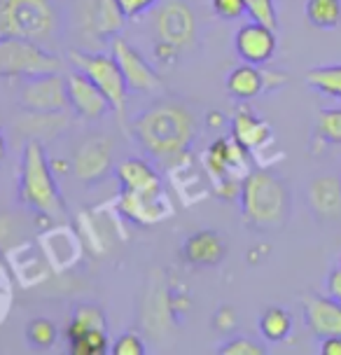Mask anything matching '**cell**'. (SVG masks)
I'll use <instances>...</instances> for the list:
<instances>
[{
	"label": "cell",
	"instance_id": "cell-29",
	"mask_svg": "<svg viewBox=\"0 0 341 355\" xmlns=\"http://www.w3.org/2000/svg\"><path fill=\"white\" fill-rule=\"evenodd\" d=\"M243 3L250 21H260L269 28H279V12H276L274 0H243Z\"/></svg>",
	"mask_w": 341,
	"mask_h": 355
},
{
	"label": "cell",
	"instance_id": "cell-20",
	"mask_svg": "<svg viewBox=\"0 0 341 355\" xmlns=\"http://www.w3.org/2000/svg\"><path fill=\"white\" fill-rule=\"evenodd\" d=\"M227 92L238 101H250L264 92V73L252 63L238 66L227 75Z\"/></svg>",
	"mask_w": 341,
	"mask_h": 355
},
{
	"label": "cell",
	"instance_id": "cell-12",
	"mask_svg": "<svg viewBox=\"0 0 341 355\" xmlns=\"http://www.w3.org/2000/svg\"><path fill=\"white\" fill-rule=\"evenodd\" d=\"M68 87V105L73 107V112L82 119H100L112 110L108 98L103 96V92L87 78L85 73L75 71L66 78Z\"/></svg>",
	"mask_w": 341,
	"mask_h": 355
},
{
	"label": "cell",
	"instance_id": "cell-15",
	"mask_svg": "<svg viewBox=\"0 0 341 355\" xmlns=\"http://www.w3.org/2000/svg\"><path fill=\"white\" fill-rule=\"evenodd\" d=\"M250 152L241 148L234 138H218L216 143H211V148L206 150V168L216 180H225V178H238V171L250 173L252 168H245V159ZM243 180V178H238Z\"/></svg>",
	"mask_w": 341,
	"mask_h": 355
},
{
	"label": "cell",
	"instance_id": "cell-17",
	"mask_svg": "<svg viewBox=\"0 0 341 355\" xmlns=\"http://www.w3.org/2000/svg\"><path fill=\"white\" fill-rule=\"evenodd\" d=\"M227 257V243L218 232L199 230L182 243V259L192 266H218Z\"/></svg>",
	"mask_w": 341,
	"mask_h": 355
},
{
	"label": "cell",
	"instance_id": "cell-10",
	"mask_svg": "<svg viewBox=\"0 0 341 355\" xmlns=\"http://www.w3.org/2000/svg\"><path fill=\"white\" fill-rule=\"evenodd\" d=\"M21 107L28 112H61L68 107V87L61 73H47L28 78L19 94Z\"/></svg>",
	"mask_w": 341,
	"mask_h": 355
},
{
	"label": "cell",
	"instance_id": "cell-4",
	"mask_svg": "<svg viewBox=\"0 0 341 355\" xmlns=\"http://www.w3.org/2000/svg\"><path fill=\"white\" fill-rule=\"evenodd\" d=\"M61 31L63 19L54 0H0V37L52 44Z\"/></svg>",
	"mask_w": 341,
	"mask_h": 355
},
{
	"label": "cell",
	"instance_id": "cell-19",
	"mask_svg": "<svg viewBox=\"0 0 341 355\" xmlns=\"http://www.w3.org/2000/svg\"><path fill=\"white\" fill-rule=\"evenodd\" d=\"M115 175L119 187L126 192H161L164 189L159 173L145 159H124L122 164H117Z\"/></svg>",
	"mask_w": 341,
	"mask_h": 355
},
{
	"label": "cell",
	"instance_id": "cell-8",
	"mask_svg": "<svg viewBox=\"0 0 341 355\" xmlns=\"http://www.w3.org/2000/svg\"><path fill=\"white\" fill-rule=\"evenodd\" d=\"M115 168L112 159V143L105 136H89L85 138L73 155L71 171L85 185H98Z\"/></svg>",
	"mask_w": 341,
	"mask_h": 355
},
{
	"label": "cell",
	"instance_id": "cell-5",
	"mask_svg": "<svg viewBox=\"0 0 341 355\" xmlns=\"http://www.w3.org/2000/svg\"><path fill=\"white\" fill-rule=\"evenodd\" d=\"M61 56L49 52L45 44L24 37H0V80L3 78H37L61 73Z\"/></svg>",
	"mask_w": 341,
	"mask_h": 355
},
{
	"label": "cell",
	"instance_id": "cell-13",
	"mask_svg": "<svg viewBox=\"0 0 341 355\" xmlns=\"http://www.w3.org/2000/svg\"><path fill=\"white\" fill-rule=\"evenodd\" d=\"M119 213L141 227H152L170 218L168 199L161 192H119Z\"/></svg>",
	"mask_w": 341,
	"mask_h": 355
},
{
	"label": "cell",
	"instance_id": "cell-32",
	"mask_svg": "<svg viewBox=\"0 0 341 355\" xmlns=\"http://www.w3.org/2000/svg\"><path fill=\"white\" fill-rule=\"evenodd\" d=\"M213 12L220 19H227V21H234V19H241L245 15V3L243 0H211Z\"/></svg>",
	"mask_w": 341,
	"mask_h": 355
},
{
	"label": "cell",
	"instance_id": "cell-26",
	"mask_svg": "<svg viewBox=\"0 0 341 355\" xmlns=\"http://www.w3.org/2000/svg\"><path fill=\"white\" fill-rule=\"evenodd\" d=\"M68 351L73 355H103L110 351V341L105 329H89L68 339Z\"/></svg>",
	"mask_w": 341,
	"mask_h": 355
},
{
	"label": "cell",
	"instance_id": "cell-7",
	"mask_svg": "<svg viewBox=\"0 0 341 355\" xmlns=\"http://www.w3.org/2000/svg\"><path fill=\"white\" fill-rule=\"evenodd\" d=\"M157 42L173 47L175 52H187L199 40V24L192 5L185 0H164L152 15Z\"/></svg>",
	"mask_w": 341,
	"mask_h": 355
},
{
	"label": "cell",
	"instance_id": "cell-1",
	"mask_svg": "<svg viewBox=\"0 0 341 355\" xmlns=\"http://www.w3.org/2000/svg\"><path fill=\"white\" fill-rule=\"evenodd\" d=\"M131 133L150 159L170 166L192 148L197 138V122L185 105L175 101H157L134 119Z\"/></svg>",
	"mask_w": 341,
	"mask_h": 355
},
{
	"label": "cell",
	"instance_id": "cell-38",
	"mask_svg": "<svg viewBox=\"0 0 341 355\" xmlns=\"http://www.w3.org/2000/svg\"><path fill=\"white\" fill-rule=\"evenodd\" d=\"M5 155H8V143H5V136H3V131H0V164L5 162Z\"/></svg>",
	"mask_w": 341,
	"mask_h": 355
},
{
	"label": "cell",
	"instance_id": "cell-39",
	"mask_svg": "<svg viewBox=\"0 0 341 355\" xmlns=\"http://www.w3.org/2000/svg\"><path fill=\"white\" fill-rule=\"evenodd\" d=\"M339 266H341V264H339Z\"/></svg>",
	"mask_w": 341,
	"mask_h": 355
},
{
	"label": "cell",
	"instance_id": "cell-33",
	"mask_svg": "<svg viewBox=\"0 0 341 355\" xmlns=\"http://www.w3.org/2000/svg\"><path fill=\"white\" fill-rule=\"evenodd\" d=\"M19 234H24V230L15 218L0 215V248H10L12 243H17Z\"/></svg>",
	"mask_w": 341,
	"mask_h": 355
},
{
	"label": "cell",
	"instance_id": "cell-35",
	"mask_svg": "<svg viewBox=\"0 0 341 355\" xmlns=\"http://www.w3.org/2000/svg\"><path fill=\"white\" fill-rule=\"evenodd\" d=\"M213 325L220 332H231L234 327H236V311L231 306H220L216 311V315H213Z\"/></svg>",
	"mask_w": 341,
	"mask_h": 355
},
{
	"label": "cell",
	"instance_id": "cell-2",
	"mask_svg": "<svg viewBox=\"0 0 341 355\" xmlns=\"http://www.w3.org/2000/svg\"><path fill=\"white\" fill-rule=\"evenodd\" d=\"M243 222L257 232H274L286 227L292 211V194L288 182L274 171L252 168L241 182Z\"/></svg>",
	"mask_w": 341,
	"mask_h": 355
},
{
	"label": "cell",
	"instance_id": "cell-36",
	"mask_svg": "<svg viewBox=\"0 0 341 355\" xmlns=\"http://www.w3.org/2000/svg\"><path fill=\"white\" fill-rule=\"evenodd\" d=\"M325 288H327V295L341 302V266H337V269H332L330 274H327Z\"/></svg>",
	"mask_w": 341,
	"mask_h": 355
},
{
	"label": "cell",
	"instance_id": "cell-25",
	"mask_svg": "<svg viewBox=\"0 0 341 355\" xmlns=\"http://www.w3.org/2000/svg\"><path fill=\"white\" fill-rule=\"evenodd\" d=\"M306 19L315 28L330 31L341 21V0H306Z\"/></svg>",
	"mask_w": 341,
	"mask_h": 355
},
{
	"label": "cell",
	"instance_id": "cell-24",
	"mask_svg": "<svg viewBox=\"0 0 341 355\" xmlns=\"http://www.w3.org/2000/svg\"><path fill=\"white\" fill-rule=\"evenodd\" d=\"M89 329H108V320H105V313L96 304H80V306L73 311L71 322H68L66 339H71L75 334H82V332H89Z\"/></svg>",
	"mask_w": 341,
	"mask_h": 355
},
{
	"label": "cell",
	"instance_id": "cell-23",
	"mask_svg": "<svg viewBox=\"0 0 341 355\" xmlns=\"http://www.w3.org/2000/svg\"><path fill=\"white\" fill-rule=\"evenodd\" d=\"M306 85L327 98L341 101V63L311 68L306 73Z\"/></svg>",
	"mask_w": 341,
	"mask_h": 355
},
{
	"label": "cell",
	"instance_id": "cell-9",
	"mask_svg": "<svg viewBox=\"0 0 341 355\" xmlns=\"http://www.w3.org/2000/svg\"><path fill=\"white\" fill-rule=\"evenodd\" d=\"M110 54L115 56L117 66L122 68V75L131 92L152 94L161 87V78L157 75L155 66L131 42L122 40V37H112Z\"/></svg>",
	"mask_w": 341,
	"mask_h": 355
},
{
	"label": "cell",
	"instance_id": "cell-30",
	"mask_svg": "<svg viewBox=\"0 0 341 355\" xmlns=\"http://www.w3.org/2000/svg\"><path fill=\"white\" fill-rule=\"evenodd\" d=\"M220 355H264L267 348H262L257 341L252 339H245V337H236V339H229L227 344L220 346Z\"/></svg>",
	"mask_w": 341,
	"mask_h": 355
},
{
	"label": "cell",
	"instance_id": "cell-21",
	"mask_svg": "<svg viewBox=\"0 0 341 355\" xmlns=\"http://www.w3.org/2000/svg\"><path fill=\"white\" fill-rule=\"evenodd\" d=\"M126 21L124 12L119 10V5L115 0H94L91 5V31L98 37H115L122 31Z\"/></svg>",
	"mask_w": 341,
	"mask_h": 355
},
{
	"label": "cell",
	"instance_id": "cell-22",
	"mask_svg": "<svg viewBox=\"0 0 341 355\" xmlns=\"http://www.w3.org/2000/svg\"><path fill=\"white\" fill-rule=\"evenodd\" d=\"M260 332L269 344L286 341L292 332V315L283 306H269L260 315Z\"/></svg>",
	"mask_w": 341,
	"mask_h": 355
},
{
	"label": "cell",
	"instance_id": "cell-37",
	"mask_svg": "<svg viewBox=\"0 0 341 355\" xmlns=\"http://www.w3.org/2000/svg\"><path fill=\"white\" fill-rule=\"evenodd\" d=\"M320 355H341V337L320 339Z\"/></svg>",
	"mask_w": 341,
	"mask_h": 355
},
{
	"label": "cell",
	"instance_id": "cell-14",
	"mask_svg": "<svg viewBox=\"0 0 341 355\" xmlns=\"http://www.w3.org/2000/svg\"><path fill=\"white\" fill-rule=\"evenodd\" d=\"M306 204L318 220H341V175L325 173L313 178L306 187Z\"/></svg>",
	"mask_w": 341,
	"mask_h": 355
},
{
	"label": "cell",
	"instance_id": "cell-31",
	"mask_svg": "<svg viewBox=\"0 0 341 355\" xmlns=\"http://www.w3.org/2000/svg\"><path fill=\"white\" fill-rule=\"evenodd\" d=\"M112 355H145L143 339L134 332H124L112 341Z\"/></svg>",
	"mask_w": 341,
	"mask_h": 355
},
{
	"label": "cell",
	"instance_id": "cell-18",
	"mask_svg": "<svg viewBox=\"0 0 341 355\" xmlns=\"http://www.w3.org/2000/svg\"><path fill=\"white\" fill-rule=\"evenodd\" d=\"M231 138L248 152H255L271 141V126L248 107H238L231 117Z\"/></svg>",
	"mask_w": 341,
	"mask_h": 355
},
{
	"label": "cell",
	"instance_id": "cell-6",
	"mask_svg": "<svg viewBox=\"0 0 341 355\" xmlns=\"http://www.w3.org/2000/svg\"><path fill=\"white\" fill-rule=\"evenodd\" d=\"M71 63L75 66V71L85 73L103 92L112 112H117L122 117L126 110V96H129L131 89L126 85L122 68L117 66L115 56L103 52H71Z\"/></svg>",
	"mask_w": 341,
	"mask_h": 355
},
{
	"label": "cell",
	"instance_id": "cell-3",
	"mask_svg": "<svg viewBox=\"0 0 341 355\" xmlns=\"http://www.w3.org/2000/svg\"><path fill=\"white\" fill-rule=\"evenodd\" d=\"M19 201L37 215L49 220L66 218V201L56 182L54 166L47 159V152L37 138H30L24 148L21 166H19Z\"/></svg>",
	"mask_w": 341,
	"mask_h": 355
},
{
	"label": "cell",
	"instance_id": "cell-16",
	"mask_svg": "<svg viewBox=\"0 0 341 355\" xmlns=\"http://www.w3.org/2000/svg\"><path fill=\"white\" fill-rule=\"evenodd\" d=\"M304 322L313 337H341V302L313 295L304 302Z\"/></svg>",
	"mask_w": 341,
	"mask_h": 355
},
{
	"label": "cell",
	"instance_id": "cell-28",
	"mask_svg": "<svg viewBox=\"0 0 341 355\" xmlns=\"http://www.w3.org/2000/svg\"><path fill=\"white\" fill-rule=\"evenodd\" d=\"M56 337H59V329L52 320L47 318H35L28 322L26 327V339L28 344L37 348V351H47V348H52L56 344Z\"/></svg>",
	"mask_w": 341,
	"mask_h": 355
},
{
	"label": "cell",
	"instance_id": "cell-34",
	"mask_svg": "<svg viewBox=\"0 0 341 355\" xmlns=\"http://www.w3.org/2000/svg\"><path fill=\"white\" fill-rule=\"evenodd\" d=\"M119 5V10L124 12L126 19H138L143 15H148L150 10H155V5L159 0H115Z\"/></svg>",
	"mask_w": 341,
	"mask_h": 355
},
{
	"label": "cell",
	"instance_id": "cell-11",
	"mask_svg": "<svg viewBox=\"0 0 341 355\" xmlns=\"http://www.w3.org/2000/svg\"><path fill=\"white\" fill-rule=\"evenodd\" d=\"M279 40H276V28L264 26L260 21H248L234 35V49L238 59L252 66H264L274 59Z\"/></svg>",
	"mask_w": 341,
	"mask_h": 355
},
{
	"label": "cell",
	"instance_id": "cell-27",
	"mask_svg": "<svg viewBox=\"0 0 341 355\" xmlns=\"http://www.w3.org/2000/svg\"><path fill=\"white\" fill-rule=\"evenodd\" d=\"M315 136L327 145H341V107H323L318 112Z\"/></svg>",
	"mask_w": 341,
	"mask_h": 355
}]
</instances>
